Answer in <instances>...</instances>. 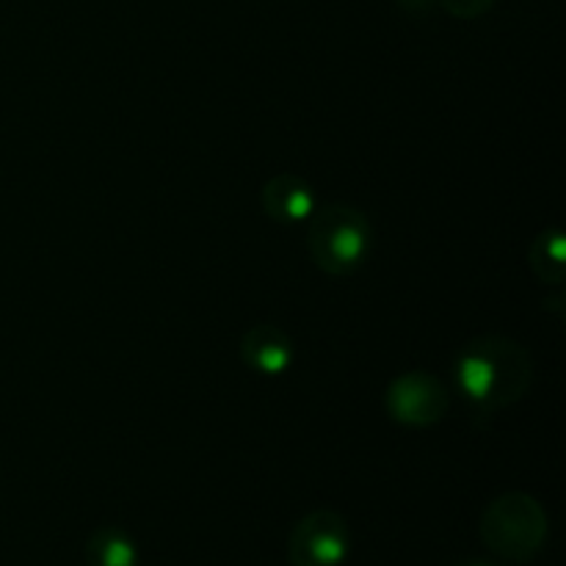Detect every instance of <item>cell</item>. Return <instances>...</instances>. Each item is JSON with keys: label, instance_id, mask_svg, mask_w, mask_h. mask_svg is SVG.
Masks as SVG:
<instances>
[{"label": "cell", "instance_id": "obj_1", "mask_svg": "<svg viewBox=\"0 0 566 566\" xmlns=\"http://www.w3.org/2000/svg\"><path fill=\"white\" fill-rule=\"evenodd\" d=\"M534 365L528 352L509 337H481L457 359V381L479 407H509L528 392Z\"/></svg>", "mask_w": 566, "mask_h": 566}, {"label": "cell", "instance_id": "obj_12", "mask_svg": "<svg viewBox=\"0 0 566 566\" xmlns=\"http://www.w3.org/2000/svg\"><path fill=\"white\" fill-rule=\"evenodd\" d=\"M457 566H492V564H484V562H462V564H457Z\"/></svg>", "mask_w": 566, "mask_h": 566}, {"label": "cell", "instance_id": "obj_11", "mask_svg": "<svg viewBox=\"0 0 566 566\" xmlns=\"http://www.w3.org/2000/svg\"><path fill=\"white\" fill-rule=\"evenodd\" d=\"M403 6H407L409 11H423V9H429L431 3H434V0H401Z\"/></svg>", "mask_w": 566, "mask_h": 566}, {"label": "cell", "instance_id": "obj_3", "mask_svg": "<svg viewBox=\"0 0 566 566\" xmlns=\"http://www.w3.org/2000/svg\"><path fill=\"white\" fill-rule=\"evenodd\" d=\"M307 247L326 274H352L370 252V224L348 205H324L310 216Z\"/></svg>", "mask_w": 566, "mask_h": 566}, {"label": "cell", "instance_id": "obj_7", "mask_svg": "<svg viewBox=\"0 0 566 566\" xmlns=\"http://www.w3.org/2000/svg\"><path fill=\"white\" fill-rule=\"evenodd\" d=\"M265 213L282 224H298L315 213V193L298 175H276L263 188Z\"/></svg>", "mask_w": 566, "mask_h": 566}, {"label": "cell", "instance_id": "obj_10", "mask_svg": "<svg viewBox=\"0 0 566 566\" xmlns=\"http://www.w3.org/2000/svg\"><path fill=\"white\" fill-rule=\"evenodd\" d=\"M440 3L457 17H479L490 9L492 0H440Z\"/></svg>", "mask_w": 566, "mask_h": 566}, {"label": "cell", "instance_id": "obj_6", "mask_svg": "<svg viewBox=\"0 0 566 566\" xmlns=\"http://www.w3.org/2000/svg\"><path fill=\"white\" fill-rule=\"evenodd\" d=\"M241 357L258 374L282 376L293 365V343L276 326L260 324L243 335Z\"/></svg>", "mask_w": 566, "mask_h": 566}, {"label": "cell", "instance_id": "obj_4", "mask_svg": "<svg viewBox=\"0 0 566 566\" xmlns=\"http://www.w3.org/2000/svg\"><path fill=\"white\" fill-rule=\"evenodd\" d=\"M348 525L332 509H318L296 523L287 539L293 566H340L348 556Z\"/></svg>", "mask_w": 566, "mask_h": 566}, {"label": "cell", "instance_id": "obj_8", "mask_svg": "<svg viewBox=\"0 0 566 566\" xmlns=\"http://www.w3.org/2000/svg\"><path fill=\"white\" fill-rule=\"evenodd\" d=\"M86 566H138V551L119 528H103L86 542Z\"/></svg>", "mask_w": 566, "mask_h": 566}, {"label": "cell", "instance_id": "obj_2", "mask_svg": "<svg viewBox=\"0 0 566 566\" xmlns=\"http://www.w3.org/2000/svg\"><path fill=\"white\" fill-rule=\"evenodd\" d=\"M547 514L525 492H506L484 509L479 536L484 547L509 562H531L547 542Z\"/></svg>", "mask_w": 566, "mask_h": 566}, {"label": "cell", "instance_id": "obj_5", "mask_svg": "<svg viewBox=\"0 0 566 566\" xmlns=\"http://www.w3.org/2000/svg\"><path fill=\"white\" fill-rule=\"evenodd\" d=\"M387 409L407 426H431L448 412V392L434 376L415 370L392 381L387 390Z\"/></svg>", "mask_w": 566, "mask_h": 566}, {"label": "cell", "instance_id": "obj_9", "mask_svg": "<svg viewBox=\"0 0 566 566\" xmlns=\"http://www.w3.org/2000/svg\"><path fill=\"white\" fill-rule=\"evenodd\" d=\"M531 269L536 271V276L545 282H558L564 280L566 271V252H564V235L558 230L542 232L536 238L534 249H531Z\"/></svg>", "mask_w": 566, "mask_h": 566}]
</instances>
